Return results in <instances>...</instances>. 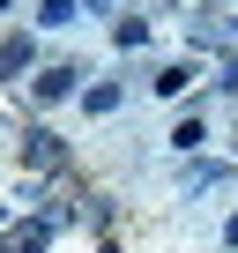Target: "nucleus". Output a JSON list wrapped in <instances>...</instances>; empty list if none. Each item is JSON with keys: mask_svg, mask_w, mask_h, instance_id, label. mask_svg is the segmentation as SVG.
Segmentation results:
<instances>
[{"mask_svg": "<svg viewBox=\"0 0 238 253\" xmlns=\"http://www.w3.org/2000/svg\"><path fill=\"white\" fill-rule=\"evenodd\" d=\"M67 89H75V67H45V75H38V97H45V104L67 97Z\"/></svg>", "mask_w": 238, "mask_h": 253, "instance_id": "1", "label": "nucleus"}, {"mask_svg": "<svg viewBox=\"0 0 238 253\" xmlns=\"http://www.w3.org/2000/svg\"><path fill=\"white\" fill-rule=\"evenodd\" d=\"M30 164H60V134H45V126H30Z\"/></svg>", "mask_w": 238, "mask_h": 253, "instance_id": "2", "label": "nucleus"}, {"mask_svg": "<svg viewBox=\"0 0 238 253\" xmlns=\"http://www.w3.org/2000/svg\"><path fill=\"white\" fill-rule=\"evenodd\" d=\"M15 67H30V38H8V45H0V75H15Z\"/></svg>", "mask_w": 238, "mask_h": 253, "instance_id": "3", "label": "nucleus"}, {"mask_svg": "<svg viewBox=\"0 0 238 253\" xmlns=\"http://www.w3.org/2000/svg\"><path fill=\"white\" fill-rule=\"evenodd\" d=\"M0 8H8V0H0Z\"/></svg>", "mask_w": 238, "mask_h": 253, "instance_id": "4", "label": "nucleus"}]
</instances>
